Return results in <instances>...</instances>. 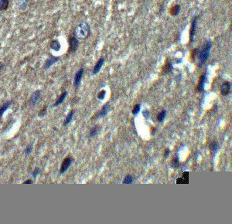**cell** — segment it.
<instances>
[{
    "instance_id": "8",
    "label": "cell",
    "mask_w": 232,
    "mask_h": 224,
    "mask_svg": "<svg viewBox=\"0 0 232 224\" xmlns=\"http://www.w3.org/2000/svg\"><path fill=\"white\" fill-rule=\"evenodd\" d=\"M40 96H41V94H40V91H35L33 94H32V96H31L30 101V104L32 106L36 105V104L39 101V98H40Z\"/></svg>"
},
{
    "instance_id": "9",
    "label": "cell",
    "mask_w": 232,
    "mask_h": 224,
    "mask_svg": "<svg viewBox=\"0 0 232 224\" xmlns=\"http://www.w3.org/2000/svg\"><path fill=\"white\" fill-rule=\"evenodd\" d=\"M104 57H102L98 60V61L96 63V64L94 65V67L93 68V74H97L98 72L100 71V70L102 69V66L104 64Z\"/></svg>"
},
{
    "instance_id": "5",
    "label": "cell",
    "mask_w": 232,
    "mask_h": 224,
    "mask_svg": "<svg viewBox=\"0 0 232 224\" xmlns=\"http://www.w3.org/2000/svg\"><path fill=\"white\" fill-rule=\"evenodd\" d=\"M197 16H195L191 22L190 30V43L193 41V37L195 35L196 28H197Z\"/></svg>"
},
{
    "instance_id": "19",
    "label": "cell",
    "mask_w": 232,
    "mask_h": 224,
    "mask_svg": "<svg viewBox=\"0 0 232 224\" xmlns=\"http://www.w3.org/2000/svg\"><path fill=\"white\" fill-rule=\"evenodd\" d=\"M9 4V0H0V10H6Z\"/></svg>"
},
{
    "instance_id": "16",
    "label": "cell",
    "mask_w": 232,
    "mask_h": 224,
    "mask_svg": "<svg viewBox=\"0 0 232 224\" xmlns=\"http://www.w3.org/2000/svg\"><path fill=\"white\" fill-rule=\"evenodd\" d=\"M67 91H63L62 94H61V95L59 97V98L57 99V101H56V102H55V104H54V106H58L60 105V104H61L63 103V101L65 100V98L67 97Z\"/></svg>"
},
{
    "instance_id": "17",
    "label": "cell",
    "mask_w": 232,
    "mask_h": 224,
    "mask_svg": "<svg viewBox=\"0 0 232 224\" xmlns=\"http://www.w3.org/2000/svg\"><path fill=\"white\" fill-rule=\"evenodd\" d=\"M172 68H173V67H172V63L170 62L169 60H167L165 66L163 67V73H169V72H171Z\"/></svg>"
},
{
    "instance_id": "33",
    "label": "cell",
    "mask_w": 232,
    "mask_h": 224,
    "mask_svg": "<svg viewBox=\"0 0 232 224\" xmlns=\"http://www.w3.org/2000/svg\"><path fill=\"white\" fill-rule=\"evenodd\" d=\"M3 68H4V63L2 62H0V71H1Z\"/></svg>"
},
{
    "instance_id": "27",
    "label": "cell",
    "mask_w": 232,
    "mask_h": 224,
    "mask_svg": "<svg viewBox=\"0 0 232 224\" xmlns=\"http://www.w3.org/2000/svg\"><path fill=\"white\" fill-rule=\"evenodd\" d=\"M139 111H140V104H136L133 109V114L134 115H136V114H139Z\"/></svg>"
},
{
    "instance_id": "10",
    "label": "cell",
    "mask_w": 232,
    "mask_h": 224,
    "mask_svg": "<svg viewBox=\"0 0 232 224\" xmlns=\"http://www.w3.org/2000/svg\"><path fill=\"white\" fill-rule=\"evenodd\" d=\"M231 91V83L230 82H224L222 86H221V94L225 96V95L228 94L229 92Z\"/></svg>"
},
{
    "instance_id": "13",
    "label": "cell",
    "mask_w": 232,
    "mask_h": 224,
    "mask_svg": "<svg viewBox=\"0 0 232 224\" xmlns=\"http://www.w3.org/2000/svg\"><path fill=\"white\" fill-rule=\"evenodd\" d=\"M180 9H181L180 5L179 4L174 5L173 6L169 9V13H170V15H173V16H176V15H177L178 14L180 13Z\"/></svg>"
},
{
    "instance_id": "14",
    "label": "cell",
    "mask_w": 232,
    "mask_h": 224,
    "mask_svg": "<svg viewBox=\"0 0 232 224\" xmlns=\"http://www.w3.org/2000/svg\"><path fill=\"white\" fill-rule=\"evenodd\" d=\"M30 0H19L18 1V7L20 10H25L28 6Z\"/></svg>"
},
{
    "instance_id": "2",
    "label": "cell",
    "mask_w": 232,
    "mask_h": 224,
    "mask_svg": "<svg viewBox=\"0 0 232 224\" xmlns=\"http://www.w3.org/2000/svg\"><path fill=\"white\" fill-rule=\"evenodd\" d=\"M212 46V42L210 40H207L205 43L202 50L200 51L199 54V67H202V65L206 62L210 55V49Z\"/></svg>"
},
{
    "instance_id": "29",
    "label": "cell",
    "mask_w": 232,
    "mask_h": 224,
    "mask_svg": "<svg viewBox=\"0 0 232 224\" xmlns=\"http://www.w3.org/2000/svg\"><path fill=\"white\" fill-rule=\"evenodd\" d=\"M39 168H36L34 169V171L33 172V173H32V175H33V178H36V177L39 175Z\"/></svg>"
},
{
    "instance_id": "32",
    "label": "cell",
    "mask_w": 232,
    "mask_h": 224,
    "mask_svg": "<svg viewBox=\"0 0 232 224\" xmlns=\"http://www.w3.org/2000/svg\"><path fill=\"white\" fill-rule=\"evenodd\" d=\"M169 149H166L165 152H164V156H165L166 158L168 157V155H169Z\"/></svg>"
},
{
    "instance_id": "6",
    "label": "cell",
    "mask_w": 232,
    "mask_h": 224,
    "mask_svg": "<svg viewBox=\"0 0 232 224\" xmlns=\"http://www.w3.org/2000/svg\"><path fill=\"white\" fill-rule=\"evenodd\" d=\"M69 45L70 52H71V53L76 52L78 46H79V40L75 37H71L69 39Z\"/></svg>"
},
{
    "instance_id": "4",
    "label": "cell",
    "mask_w": 232,
    "mask_h": 224,
    "mask_svg": "<svg viewBox=\"0 0 232 224\" xmlns=\"http://www.w3.org/2000/svg\"><path fill=\"white\" fill-rule=\"evenodd\" d=\"M83 74H84V69L80 68V70H78L77 73H75L74 76V86L78 88V87L80 86V82H81V79H82Z\"/></svg>"
},
{
    "instance_id": "15",
    "label": "cell",
    "mask_w": 232,
    "mask_h": 224,
    "mask_svg": "<svg viewBox=\"0 0 232 224\" xmlns=\"http://www.w3.org/2000/svg\"><path fill=\"white\" fill-rule=\"evenodd\" d=\"M11 104H12V101H7L6 103H5L1 107V108H0V119H1V118L2 117L3 114L5 113V111H6L9 109V108L10 107Z\"/></svg>"
},
{
    "instance_id": "7",
    "label": "cell",
    "mask_w": 232,
    "mask_h": 224,
    "mask_svg": "<svg viewBox=\"0 0 232 224\" xmlns=\"http://www.w3.org/2000/svg\"><path fill=\"white\" fill-rule=\"evenodd\" d=\"M59 61V57H57V56H53V55H50V57L46 61L45 63H44V69L45 70H47L49 69L50 67H51L53 66V65L54 64V63H56L57 61Z\"/></svg>"
},
{
    "instance_id": "30",
    "label": "cell",
    "mask_w": 232,
    "mask_h": 224,
    "mask_svg": "<svg viewBox=\"0 0 232 224\" xmlns=\"http://www.w3.org/2000/svg\"><path fill=\"white\" fill-rule=\"evenodd\" d=\"M143 115L145 118L148 119L149 118V111H143Z\"/></svg>"
},
{
    "instance_id": "20",
    "label": "cell",
    "mask_w": 232,
    "mask_h": 224,
    "mask_svg": "<svg viewBox=\"0 0 232 224\" xmlns=\"http://www.w3.org/2000/svg\"><path fill=\"white\" fill-rule=\"evenodd\" d=\"M74 111H71L68 114V115H67V118H66L65 121L63 122V125H64V126L69 125L70 123L71 122L72 119H73V117H74Z\"/></svg>"
},
{
    "instance_id": "18",
    "label": "cell",
    "mask_w": 232,
    "mask_h": 224,
    "mask_svg": "<svg viewBox=\"0 0 232 224\" xmlns=\"http://www.w3.org/2000/svg\"><path fill=\"white\" fill-rule=\"evenodd\" d=\"M109 110V104H105L104 105V107L102 108V110L99 111V114H98V117L99 118H102V117L105 116L108 113Z\"/></svg>"
},
{
    "instance_id": "31",
    "label": "cell",
    "mask_w": 232,
    "mask_h": 224,
    "mask_svg": "<svg viewBox=\"0 0 232 224\" xmlns=\"http://www.w3.org/2000/svg\"><path fill=\"white\" fill-rule=\"evenodd\" d=\"M46 111H47V108H44V110H42V111H41V112H40V113H39V116H40V117H43V116H44V114H46Z\"/></svg>"
},
{
    "instance_id": "11",
    "label": "cell",
    "mask_w": 232,
    "mask_h": 224,
    "mask_svg": "<svg viewBox=\"0 0 232 224\" xmlns=\"http://www.w3.org/2000/svg\"><path fill=\"white\" fill-rule=\"evenodd\" d=\"M206 80H207V74L206 73H204V74L200 77L199 83H198V85H197V90L199 91H200V92H201V91H204V85H205Z\"/></svg>"
},
{
    "instance_id": "3",
    "label": "cell",
    "mask_w": 232,
    "mask_h": 224,
    "mask_svg": "<svg viewBox=\"0 0 232 224\" xmlns=\"http://www.w3.org/2000/svg\"><path fill=\"white\" fill-rule=\"evenodd\" d=\"M72 161H73V160H72V158L70 157H67L63 159V162H62V164H61V169H60V173H61V174H63V173H64L68 169V168H69L70 166H71V165Z\"/></svg>"
},
{
    "instance_id": "36",
    "label": "cell",
    "mask_w": 232,
    "mask_h": 224,
    "mask_svg": "<svg viewBox=\"0 0 232 224\" xmlns=\"http://www.w3.org/2000/svg\"><path fill=\"white\" fill-rule=\"evenodd\" d=\"M0 175H1V174H0Z\"/></svg>"
},
{
    "instance_id": "22",
    "label": "cell",
    "mask_w": 232,
    "mask_h": 224,
    "mask_svg": "<svg viewBox=\"0 0 232 224\" xmlns=\"http://www.w3.org/2000/svg\"><path fill=\"white\" fill-rule=\"evenodd\" d=\"M217 149H218V144H217V143L215 141H213V142H211L210 144V151H212V152L215 153L216 151H217Z\"/></svg>"
},
{
    "instance_id": "21",
    "label": "cell",
    "mask_w": 232,
    "mask_h": 224,
    "mask_svg": "<svg viewBox=\"0 0 232 224\" xmlns=\"http://www.w3.org/2000/svg\"><path fill=\"white\" fill-rule=\"evenodd\" d=\"M166 115V111L163 110L161 112H159L158 115H157V120L159 122H163L164 121V119H165Z\"/></svg>"
},
{
    "instance_id": "12",
    "label": "cell",
    "mask_w": 232,
    "mask_h": 224,
    "mask_svg": "<svg viewBox=\"0 0 232 224\" xmlns=\"http://www.w3.org/2000/svg\"><path fill=\"white\" fill-rule=\"evenodd\" d=\"M50 49H52V50H54V51H59V50H61V43H60V42H59L57 39H54V40H52L50 42Z\"/></svg>"
},
{
    "instance_id": "23",
    "label": "cell",
    "mask_w": 232,
    "mask_h": 224,
    "mask_svg": "<svg viewBox=\"0 0 232 224\" xmlns=\"http://www.w3.org/2000/svg\"><path fill=\"white\" fill-rule=\"evenodd\" d=\"M98 131H99V127H98V126H94V127L91 130V132L89 133V136H90L91 138H93V137H94V136L98 133Z\"/></svg>"
},
{
    "instance_id": "26",
    "label": "cell",
    "mask_w": 232,
    "mask_h": 224,
    "mask_svg": "<svg viewBox=\"0 0 232 224\" xmlns=\"http://www.w3.org/2000/svg\"><path fill=\"white\" fill-rule=\"evenodd\" d=\"M105 94H106V91H104V90H102V91H101L98 93V98L100 100H103L104 98V97H105Z\"/></svg>"
},
{
    "instance_id": "1",
    "label": "cell",
    "mask_w": 232,
    "mask_h": 224,
    "mask_svg": "<svg viewBox=\"0 0 232 224\" xmlns=\"http://www.w3.org/2000/svg\"><path fill=\"white\" fill-rule=\"evenodd\" d=\"M91 34V27L87 22H81L74 30V37L78 39H85Z\"/></svg>"
},
{
    "instance_id": "28",
    "label": "cell",
    "mask_w": 232,
    "mask_h": 224,
    "mask_svg": "<svg viewBox=\"0 0 232 224\" xmlns=\"http://www.w3.org/2000/svg\"><path fill=\"white\" fill-rule=\"evenodd\" d=\"M179 164H180V162H179V160H178L177 157H176L175 158H173V162H172V166H173V168H177L178 166H179Z\"/></svg>"
},
{
    "instance_id": "34",
    "label": "cell",
    "mask_w": 232,
    "mask_h": 224,
    "mask_svg": "<svg viewBox=\"0 0 232 224\" xmlns=\"http://www.w3.org/2000/svg\"><path fill=\"white\" fill-rule=\"evenodd\" d=\"M33 183V181L32 180H27V181L24 182V184H31Z\"/></svg>"
},
{
    "instance_id": "35",
    "label": "cell",
    "mask_w": 232,
    "mask_h": 224,
    "mask_svg": "<svg viewBox=\"0 0 232 224\" xmlns=\"http://www.w3.org/2000/svg\"><path fill=\"white\" fill-rule=\"evenodd\" d=\"M0 17H1V15H0Z\"/></svg>"
},
{
    "instance_id": "25",
    "label": "cell",
    "mask_w": 232,
    "mask_h": 224,
    "mask_svg": "<svg viewBox=\"0 0 232 224\" xmlns=\"http://www.w3.org/2000/svg\"><path fill=\"white\" fill-rule=\"evenodd\" d=\"M32 151H33V145L32 144H29L28 146L26 147V149H25V154L26 155H29L32 152Z\"/></svg>"
},
{
    "instance_id": "24",
    "label": "cell",
    "mask_w": 232,
    "mask_h": 224,
    "mask_svg": "<svg viewBox=\"0 0 232 224\" xmlns=\"http://www.w3.org/2000/svg\"><path fill=\"white\" fill-rule=\"evenodd\" d=\"M133 178L132 175H127V176L125 178V179H124L123 181V183L124 184H130V183H133Z\"/></svg>"
}]
</instances>
